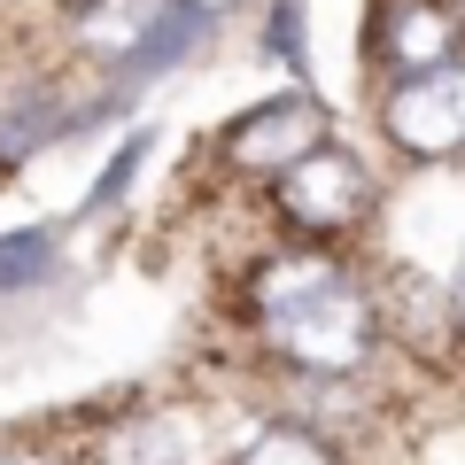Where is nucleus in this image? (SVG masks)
Here are the masks:
<instances>
[{
    "label": "nucleus",
    "instance_id": "1",
    "mask_svg": "<svg viewBox=\"0 0 465 465\" xmlns=\"http://www.w3.org/2000/svg\"><path fill=\"white\" fill-rule=\"evenodd\" d=\"M249 333L280 372H311V381H357L381 357V302L372 280L349 264L333 241H280L249 264L241 287Z\"/></svg>",
    "mask_w": 465,
    "mask_h": 465
},
{
    "label": "nucleus",
    "instance_id": "13",
    "mask_svg": "<svg viewBox=\"0 0 465 465\" xmlns=\"http://www.w3.org/2000/svg\"><path fill=\"white\" fill-rule=\"evenodd\" d=\"M442 8H450V16H458V24H465V0H442Z\"/></svg>",
    "mask_w": 465,
    "mask_h": 465
},
{
    "label": "nucleus",
    "instance_id": "7",
    "mask_svg": "<svg viewBox=\"0 0 465 465\" xmlns=\"http://www.w3.org/2000/svg\"><path fill=\"white\" fill-rule=\"evenodd\" d=\"M70 264V225H0V302L54 287Z\"/></svg>",
    "mask_w": 465,
    "mask_h": 465
},
{
    "label": "nucleus",
    "instance_id": "3",
    "mask_svg": "<svg viewBox=\"0 0 465 465\" xmlns=\"http://www.w3.org/2000/svg\"><path fill=\"white\" fill-rule=\"evenodd\" d=\"M333 140V101L318 85H280V94L249 101V109L232 116L225 133H217V155H225L241 179H280L287 163H302L311 148Z\"/></svg>",
    "mask_w": 465,
    "mask_h": 465
},
{
    "label": "nucleus",
    "instance_id": "11",
    "mask_svg": "<svg viewBox=\"0 0 465 465\" xmlns=\"http://www.w3.org/2000/svg\"><path fill=\"white\" fill-rule=\"evenodd\" d=\"M434 295H442V326H458V333H465V256L442 272V280H434Z\"/></svg>",
    "mask_w": 465,
    "mask_h": 465
},
{
    "label": "nucleus",
    "instance_id": "14",
    "mask_svg": "<svg viewBox=\"0 0 465 465\" xmlns=\"http://www.w3.org/2000/svg\"><path fill=\"white\" fill-rule=\"evenodd\" d=\"M0 465H24V450H0Z\"/></svg>",
    "mask_w": 465,
    "mask_h": 465
},
{
    "label": "nucleus",
    "instance_id": "4",
    "mask_svg": "<svg viewBox=\"0 0 465 465\" xmlns=\"http://www.w3.org/2000/svg\"><path fill=\"white\" fill-rule=\"evenodd\" d=\"M372 124L411 163H458L465 155V54L427 70V78L372 85Z\"/></svg>",
    "mask_w": 465,
    "mask_h": 465
},
{
    "label": "nucleus",
    "instance_id": "5",
    "mask_svg": "<svg viewBox=\"0 0 465 465\" xmlns=\"http://www.w3.org/2000/svg\"><path fill=\"white\" fill-rule=\"evenodd\" d=\"M465 54V24L450 16L442 0H372V24H365V70L372 85H403V78H427V70L458 63Z\"/></svg>",
    "mask_w": 465,
    "mask_h": 465
},
{
    "label": "nucleus",
    "instance_id": "6",
    "mask_svg": "<svg viewBox=\"0 0 465 465\" xmlns=\"http://www.w3.org/2000/svg\"><path fill=\"white\" fill-rule=\"evenodd\" d=\"M85 465H225V450L210 442V419L194 403H171V411H140L124 427H101Z\"/></svg>",
    "mask_w": 465,
    "mask_h": 465
},
{
    "label": "nucleus",
    "instance_id": "8",
    "mask_svg": "<svg viewBox=\"0 0 465 465\" xmlns=\"http://www.w3.org/2000/svg\"><path fill=\"white\" fill-rule=\"evenodd\" d=\"M256 54L287 70V85H311V54H318L311 0H256Z\"/></svg>",
    "mask_w": 465,
    "mask_h": 465
},
{
    "label": "nucleus",
    "instance_id": "9",
    "mask_svg": "<svg viewBox=\"0 0 465 465\" xmlns=\"http://www.w3.org/2000/svg\"><path fill=\"white\" fill-rule=\"evenodd\" d=\"M225 465H341V450L318 442V434L295 427V419H256V427L225 450Z\"/></svg>",
    "mask_w": 465,
    "mask_h": 465
},
{
    "label": "nucleus",
    "instance_id": "10",
    "mask_svg": "<svg viewBox=\"0 0 465 465\" xmlns=\"http://www.w3.org/2000/svg\"><path fill=\"white\" fill-rule=\"evenodd\" d=\"M148 148H155V133H148V124H140L133 140H116V148H109V163H101V186H85V194H78V217H109L116 202L133 194V186H140V171H148Z\"/></svg>",
    "mask_w": 465,
    "mask_h": 465
},
{
    "label": "nucleus",
    "instance_id": "12",
    "mask_svg": "<svg viewBox=\"0 0 465 465\" xmlns=\"http://www.w3.org/2000/svg\"><path fill=\"white\" fill-rule=\"evenodd\" d=\"M179 8H194V16H217V24H225L232 8H249V0H179Z\"/></svg>",
    "mask_w": 465,
    "mask_h": 465
},
{
    "label": "nucleus",
    "instance_id": "2",
    "mask_svg": "<svg viewBox=\"0 0 465 465\" xmlns=\"http://www.w3.org/2000/svg\"><path fill=\"white\" fill-rule=\"evenodd\" d=\"M272 210H280L287 232L341 249V232H357L372 210H381V179H372V163L357 148L326 140V148H311L302 163H287L280 179H272Z\"/></svg>",
    "mask_w": 465,
    "mask_h": 465
}]
</instances>
